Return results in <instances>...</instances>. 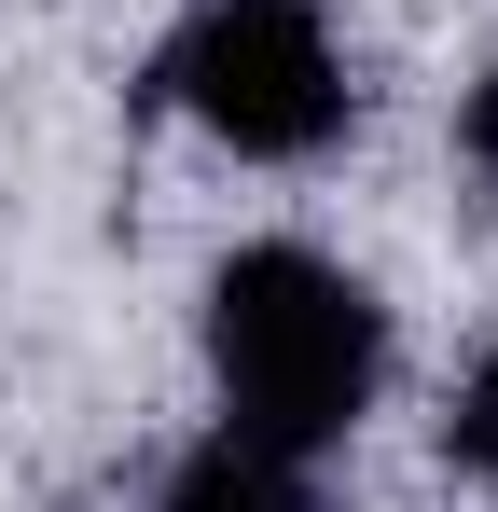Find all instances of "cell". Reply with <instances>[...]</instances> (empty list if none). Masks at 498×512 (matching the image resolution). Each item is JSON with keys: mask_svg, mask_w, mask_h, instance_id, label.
I'll return each instance as SVG.
<instances>
[{"mask_svg": "<svg viewBox=\"0 0 498 512\" xmlns=\"http://www.w3.org/2000/svg\"><path fill=\"white\" fill-rule=\"evenodd\" d=\"M166 512H305V457L249 443V429H208L180 471H166Z\"/></svg>", "mask_w": 498, "mask_h": 512, "instance_id": "obj_3", "label": "cell"}, {"mask_svg": "<svg viewBox=\"0 0 498 512\" xmlns=\"http://www.w3.org/2000/svg\"><path fill=\"white\" fill-rule=\"evenodd\" d=\"M457 153H471V180H498V70L471 84V111H457Z\"/></svg>", "mask_w": 498, "mask_h": 512, "instance_id": "obj_5", "label": "cell"}, {"mask_svg": "<svg viewBox=\"0 0 498 512\" xmlns=\"http://www.w3.org/2000/svg\"><path fill=\"white\" fill-rule=\"evenodd\" d=\"M443 457H457L471 485H498V360L471 374V388H457V416H443Z\"/></svg>", "mask_w": 498, "mask_h": 512, "instance_id": "obj_4", "label": "cell"}, {"mask_svg": "<svg viewBox=\"0 0 498 512\" xmlns=\"http://www.w3.org/2000/svg\"><path fill=\"white\" fill-rule=\"evenodd\" d=\"M153 84L263 167H305L346 139V56H332L319 0H194Z\"/></svg>", "mask_w": 498, "mask_h": 512, "instance_id": "obj_2", "label": "cell"}, {"mask_svg": "<svg viewBox=\"0 0 498 512\" xmlns=\"http://www.w3.org/2000/svg\"><path fill=\"white\" fill-rule=\"evenodd\" d=\"M208 374H222V429L277 443V457H319L388 388V305L332 250L263 236L208 277Z\"/></svg>", "mask_w": 498, "mask_h": 512, "instance_id": "obj_1", "label": "cell"}]
</instances>
